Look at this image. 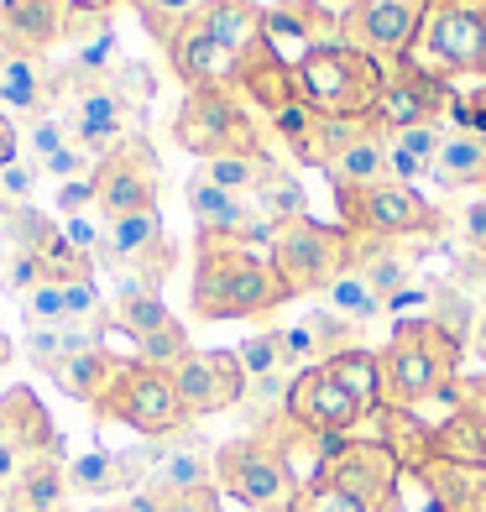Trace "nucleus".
<instances>
[{
	"mask_svg": "<svg viewBox=\"0 0 486 512\" xmlns=\"http://www.w3.org/2000/svg\"><path fill=\"white\" fill-rule=\"evenodd\" d=\"M63 497H68V481H63V465L58 460H42L16 486H6V507L11 512H58Z\"/></svg>",
	"mask_w": 486,
	"mask_h": 512,
	"instance_id": "obj_32",
	"label": "nucleus"
},
{
	"mask_svg": "<svg viewBox=\"0 0 486 512\" xmlns=\"http://www.w3.org/2000/svg\"><path fill=\"white\" fill-rule=\"evenodd\" d=\"M68 95V74L63 63L48 58H11L0 53V110L11 115L16 126L42 121L48 110H58Z\"/></svg>",
	"mask_w": 486,
	"mask_h": 512,
	"instance_id": "obj_15",
	"label": "nucleus"
},
{
	"mask_svg": "<svg viewBox=\"0 0 486 512\" xmlns=\"http://www.w3.org/2000/svg\"><path fill=\"white\" fill-rule=\"evenodd\" d=\"M6 361H11V340H6V335H0V366H6Z\"/></svg>",
	"mask_w": 486,
	"mask_h": 512,
	"instance_id": "obj_54",
	"label": "nucleus"
},
{
	"mask_svg": "<svg viewBox=\"0 0 486 512\" xmlns=\"http://www.w3.org/2000/svg\"><path fill=\"white\" fill-rule=\"evenodd\" d=\"M251 209L277 230V225H288V220H298V215H309V194H304V183H298V173L293 168H277L262 178V189L251 194Z\"/></svg>",
	"mask_w": 486,
	"mask_h": 512,
	"instance_id": "obj_29",
	"label": "nucleus"
},
{
	"mask_svg": "<svg viewBox=\"0 0 486 512\" xmlns=\"http://www.w3.org/2000/svg\"><path fill=\"white\" fill-rule=\"evenodd\" d=\"M63 121H68V136H74V147H84L89 157H110L115 147H126L131 136H142V115L121 89H115V79H79L68 84L63 95Z\"/></svg>",
	"mask_w": 486,
	"mask_h": 512,
	"instance_id": "obj_9",
	"label": "nucleus"
},
{
	"mask_svg": "<svg viewBox=\"0 0 486 512\" xmlns=\"http://www.w3.org/2000/svg\"><path fill=\"white\" fill-rule=\"evenodd\" d=\"M429 309H434V324H439V330H445L455 345L466 340L471 319H476V304H471V298H460L455 288H439V293L429 298Z\"/></svg>",
	"mask_w": 486,
	"mask_h": 512,
	"instance_id": "obj_43",
	"label": "nucleus"
},
{
	"mask_svg": "<svg viewBox=\"0 0 486 512\" xmlns=\"http://www.w3.org/2000/svg\"><path fill=\"white\" fill-rule=\"evenodd\" d=\"M324 178H330V189H372V183L387 178V142H382V121L372 131H361L351 147H345L330 168H324Z\"/></svg>",
	"mask_w": 486,
	"mask_h": 512,
	"instance_id": "obj_26",
	"label": "nucleus"
},
{
	"mask_svg": "<svg viewBox=\"0 0 486 512\" xmlns=\"http://www.w3.org/2000/svg\"><path fill=\"white\" fill-rule=\"evenodd\" d=\"M74 136H68V121H63V110H48L42 121H32V126H21V152H27L37 168L48 162L53 152H63Z\"/></svg>",
	"mask_w": 486,
	"mask_h": 512,
	"instance_id": "obj_40",
	"label": "nucleus"
},
{
	"mask_svg": "<svg viewBox=\"0 0 486 512\" xmlns=\"http://www.w3.org/2000/svg\"><path fill=\"white\" fill-rule=\"evenodd\" d=\"M319 6H330L335 16H345V11H351V6H356V0H319Z\"/></svg>",
	"mask_w": 486,
	"mask_h": 512,
	"instance_id": "obj_53",
	"label": "nucleus"
},
{
	"mask_svg": "<svg viewBox=\"0 0 486 512\" xmlns=\"http://www.w3.org/2000/svg\"><path fill=\"white\" fill-rule=\"evenodd\" d=\"M293 79H298L304 105L324 115V121H377L387 63L366 58L351 42H330V48H314L298 58Z\"/></svg>",
	"mask_w": 486,
	"mask_h": 512,
	"instance_id": "obj_2",
	"label": "nucleus"
},
{
	"mask_svg": "<svg viewBox=\"0 0 486 512\" xmlns=\"http://www.w3.org/2000/svg\"><path fill=\"white\" fill-rule=\"evenodd\" d=\"M408 63L439 84H486V0H429Z\"/></svg>",
	"mask_w": 486,
	"mask_h": 512,
	"instance_id": "obj_3",
	"label": "nucleus"
},
{
	"mask_svg": "<svg viewBox=\"0 0 486 512\" xmlns=\"http://www.w3.org/2000/svg\"><path fill=\"white\" fill-rule=\"evenodd\" d=\"M288 304L283 283L262 251L199 236L194 241V314L199 319H246Z\"/></svg>",
	"mask_w": 486,
	"mask_h": 512,
	"instance_id": "obj_1",
	"label": "nucleus"
},
{
	"mask_svg": "<svg viewBox=\"0 0 486 512\" xmlns=\"http://www.w3.org/2000/svg\"><path fill=\"white\" fill-rule=\"evenodd\" d=\"M110 319L121 324L136 345L178 324V319L168 314V304H162V293H115V314H110Z\"/></svg>",
	"mask_w": 486,
	"mask_h": 512,
	"instance_id": "obj_33",
	"label": "nucleus"
},
{
	"mask_svg": "<svg viewBox=\"0 0 486 512\" xmlns=\"http://www.w3.org/2000/svg\"><path fill=\"white\" fill-rule=\"evenodd\" d=\"M324 304H330V314H340L345 324H366L387 314V298L372 288V277H366L361 267H345L330 288H324Z\"/></svg>",
	"mask_w": 486,
	"mask_h": 512,
	"instance_id": "obj_31",
	"label": "nucleus"
},
{
	"mask_svg": "<svg viewBox=\"0 0 486 512\" xmlns=\"http://www.w3.org/2000/svg\"><path fill=\"white\" fill-rule=\"evenodd\" d=\"M121 0H68V11H89V16H110Z\"/></svg>",
	"mask_w": 486,
	"mask_h": 512,
	"instance_id": "obj_51",
	"label": "nucleus"
},
{
	"mask_svg": "<svg viewBox=\"0 0 486 512\" xmlns=\"http://www.w3.org/2000/svg\"><path fill=\"white\" fill-rule=\"evenodd\" d=\"M100 512H131V507H100Z\"/></svg>",
	"mask_w": 486,
	"mask_h": 512,
	"instance_id": "obj_56",
	"label": "nucleus"
},
{
	"mask_svg": "<svg viewBox=\"0 0 486 512\" xmlns=\"http://www.w3.org/2000/svg\"><path fill=\"white\" fill-rule=\"evenodd\" d=\"M351 267H361L366 277H372V288L382 293V298H398L403 288H413V256H398V251H361L356 246V262Z\"/></svg>",
	"mask_w": 486,
	"mask_h": 512,
	"instance_id": "obj_36",
	"label": "nucleus"
},
{
	"mask_svg": "<svg viewBox=\"0 0 486 512\" xmlns=\"http://www.w3.org/2000/svg\"><path fill=\"white\" fill-rule=\"evenodd\" d=\"M89 173H95V157H89L84 147H74V142L42 162V178H58V183H79V178H89Z\"/></svg>",
	"mask_w": 486,
	"mask_h": 512,
	"instance_id": "obj_46",
	"label": "nucleus"
},
{
	"mask_svg": "<svg viewBox=\"0 0 486 512\" xmlns=\"http://www.w3.org/2000/svg\"><path fill=\"white\" fill-rule=\"evenodd\" d=\"M68 27V0H0V53L48 58Z\"/></svg>",
	"mask_w": 486,
	"mask_h": 512,
	"instance_id": "obj_19",
	"label": "nucleus"
},
{
	"mask_svg": "<svg viewBox=\"0 0 486 512\" xmlns=\"http://www.w3.org/2000/svg\"><path fill=\"white\" fill-rule=\"evenodd\" d=\"M199 32L220 42L225 53L246 58L251 48H262L267 42V6H257V0H210L199 16Z\"/></svg>",
	"mask_w": 486,
	"mask_h": 512,
	"instance_id": "obj_24",
	"label": "nucleus"
},
{
	"mask_svg": "<svg viewBox=\"0 0 486 512\" xmlns=\"http://www.w3.org/2000/svg\"><path fill=\"white\" fill-rule=\"evenodd\" d=\"M324 366H330V377H335L345 392H351V398H356L366 413L377 408V398H382V366H377L372 351H335Z\"/></svg>",
	"mask_w": 486,
	"mask_h": 512,
	"instance_id": "obj_34",
	"label": "nucleus"
},
{
	"mask_svg": "<svg viewBox=\"0 0 486 512\" xmlns=\"http://www.w3.org/2000/svg\"><path fill=\"white\" fill-rule=\"evenodd\" d=\"M288 512H366V507L351 492L330 486V481H309V486H298V492H293Z\"/></svg>",
	"mask_w": 486,
	"mask_h": 512,
	"instance_id": "obj_42",
	"label": "nucleus"
},
{
	"mask_svg": "<svg viewBox=\"0 0 486 512\" xmlns=\"http://www.w3.org/2000/svg\"><path fill=\"white\" fill-rule=\"evenodd\" d=\"M476 351L486 356V304H476Z\"/></svg>",
	"mask_w": 486,
	"mask_h": 512,
	"instance_id": "obj_52",
	"label": "nucleus"
},
{
	"mask_svg": "<svg viewBox=\"0 0 486 512\" xmlns=\"http://www.w3.org/2000/svg\"><path fill=\"white\" fill-rule=\"evenodd\" d=\"M460 241L471 251H486V194H476L466 209H460Z\"/></svg>",
	"mask_w": 486,
	"mask_h": 512,
	"instance_id": "obj_48",
	"label": "nucleus"
},
{
	"mask_svg": "<svg viewBox=\"0 0 486 512\" xmlns=\"http://www.w3.org/2000/svg\"><path fill=\"white\" fill-rule=\"evenodd\" d=\"M215 486V450L194 445V439H173L157 450V465L142 492L152 497H183V492H210Z\"/></svg>",
	"mask_w": 486,
	"mask_h": 512,
	"instance_id": "obj_23",
	"label": "nucleus"
},
{
	"mask_svg": "<svg viewBox=\"0 0 486 512\" xmlns=\"http://www.w3.org/2000/svg\"><path fill=\"white\" fill-rule=\"evenodd\" d=\"M95 215L100 220H126V215H142V209H157L162 194V162L147 147V136H131L126 147H115L110 157L95 162Z\"/></svg>",
	"mask_w": 486,
	"mask_h": 512,
	"instance_id": "obj_11",
	"label": "nucleus"
},
{
	"mask_svg": "<svg viewBox=\"0 0 486 512\" xmlns=\"http://www.w3.org/2000/svg\"><path fill=\"white\" fill-rule=\"evenodd\" d=\"M173 142L199 162L230 152H267L257 115L236 89H183V105L173 115Z\"/></svg>",
	"mask_w": 486,
	"mask_h": 512,
	"instance_id": "obj_6",
	"label": "nucleus"
},
{
	"mask_svg": "<svg viewBox=\"0 0 486 512\" xmlns=\"http://www.w3.org/2000/svg\"><path fill=\"white\" fill-rule=\"evenodd\" d=\"M335 209H340V225L351 230L356 241H377V246H392V241H408V236H434L445 215L408 183H372V189H340L335 194Z\"/></svg>",
	"mask_w": 486,
	"mask_h": 512,
	"instance_id": "obj_7",
	"label": "nucleus"
},
{
	"mask_svg": "<svg viewBox=\"0 0 486 512\" xmlns=\"http://www.w3.org/2000/svg\"><path fill=\"white\" fill-rule=\"evenodd\" d=\"M277 168V157L272 152H230V157H210V162H199V173L215 183V189H225V194H241V199H251L262 189V178Z\"/></svg>",
	"mask_w": 486,
	"mask_h": 512,
	"instance_id": "obj_30",
	"label": "nucleus"
},
{
	"mask_svg": "<svg viewBox=\"0 0 486 512\" xmlns=\"http://www.w3.org/2000/svg\"><path fill=\"white\" fill-rule=\"evenodd\" d=\"M173 387H178L183 408H189V418H210L246 398V371L236 351H189L173 366Z\"/></svg>",
	"mask_w": 486,
	"mask_h": 512,
	"instance_id": "obj_14",
	"label": "nucleus"
},
{
	"mask_svg": "<svg viewBox=\"0 0 486 512\" xmlns=\"http://www.w3.org/2000/svg\"><path fill=\"white\" fill-rule=\"evenodd\" d=\"M42 277H48V262L32 256V251H6V262H0V283H6L16 298L27 293L32 283H42Z\"/></svg>",
	"mask_w": 486,
	"mask_h": 512,
	"instance_id": "obj_45",
	"label": "nucleus"
},
{
	"mask_svg": "<svg viewBox=\"0 0 486 512\" xmlns=\"http://www.w3.org/2000/svg\"><path fill=\"white\" fill-rule=\"evenodd\" d=\"M324 481L340 486V492H351L366 512H377L392 492V460L382 450H340L330 460V476Z\"/></svg>",
	"mask_w": 486,
	"mask_h": 512,
	"instance_id": "obj_25",
	"label": "nucleus"
},
{
	"mask_svg": "<svg viewBox=\"0 0 486 512\" xmlns=\"http://www.w3.org/2000/svg\"><path fill=\"white\" fill-rule=\"evenodd\" d=\"M21 319H27V335L32 330H58V324H68V309H63V283L48 272L42 283H32L27 293H21Z\"/></svg>",
	"mask_w": 486,
	"mask_h": 512,
	"instance_id": "obj_37",
	"label": "nucleus"
},
{
	"mask_svg": "<svg viewBox=\"0 0 486 512\" xmlns=\"http://www.w3.org/2000/svg\"><path fill=\"white\" fill-rule=\"evenodd\" d=\"M455 89L429 79L419 63H387V84H382V105H377V121L382 131H398V126H419V121H445L450 115Z\"/></svg>",
	"mask_w": 486,
	"mask_h": 512,
	"instance_id": "obj_16",
	"label": "nucleus"
},
{
	"mask_svg": "<svg viewBox=\"0 0 486 512\" xmlns=\"http://www.w3.org/2000/svg\"><path fill=\"white\" fill-rule=\"evenodd\" d=\"M257 512H288V507H257Z\"/></svg>",
	"mask_w": 486,
	"mask_h": 512,
	"instance_id": "obj_55",
	"label": "nucleus"
},
{
	"mask_svg": "<svg viewBox=\"0 0 486 512\" xmlns=\"http://www.w3.org/2000/svg\"><path fill=\"white\" fill-rule=\"evenodd\" d=\"M95 209V183L79 178V183H58V215L74 220V215H89Z\"/></svg>",
	"mask_w": 486,
	"mask_h": 512,
	"instance_id": "obj_47",
	"label": "nucleus"
},
{
	"mask_svg": "<svg viewBox=\"0 0 486 512\" xmlns=\"http://www.w3.org/2000/svg\"><path fill=\"white\" fill-rule=\"evenodd\" d=\"M37 183H42V168L32 157L0 168V209H32L37 204Z\"/></svg>",
	"mask_w": 486,
	"mask_h": 512,
	"instance_id": "obj_41",
	"label": "nucleus"
},
{
	"mask_svg": "<svg viewBox=\"0 0 486 512\" xmlns=\"http://www.w3.org/2000/svg\"><path fill=\"white\" fill-rule=\"evenodd\" d=\"M455 351H460V345L439 330L434 319H403L398 335H392V345L377 356V366H382V392H387L392 403H419V398H429L434 387L450 382Z\"/></svg>",
	"mask_w": 486,
	"mask_h": 512,
	"instance_id": "obj_8",
	"label": "nucleus"
},
{
	"mask_svg": "<svg viewBox=\"0 0 486 512\" xmlns=\"http://www.w3.org/2000/svg\"><path fill=\"white\" fill-rule=\"evenodd\" d=\"M267 42L288 63H298L314 48H330V42H345L340 37V16L319 0H277L267 6Z\"/></svg>",
	"mask_w": 486,
	"mask_h": 512,
	"instance_id": "obj_20",
	"label": "nucleus"
},
{
	"mask_svg": "<svg viewBox=\"0 0 486 512\" xmlns=\"http://www.w3.org/2000/svg\"><path fill=\"white\" fill-rule=\"evenodd\" d=\"M424 11H429V0H356L340 16V37L377 63H398L413 53Z\"/></svg>",
	"mask_w": 486,
	"mask_h": 512,
	"instance_id": "obj_12",
	"label": "nucleus"
},
{
	"mask_svg": "<svg viewBox=\"0 0 486 512\" xmlns=\"http://www.w3.org/2000/svg\"><path fill=\"white\" fill-rule=\"evenodd\" d=\"M162 53H168V68L183 89H236V79H241V58L204 37L199 21H189Z\"/></svg>",
	"mask_w": 486,
	"mask_h": 512,
	"instance_id": "obj_21",
	"label": "nucleus"
},
{
	"mask_svg": "<svg viewBox=\"0 0 486 512\" xmlns=\"http://www.w3.org/2000/svg\"><path fill=\"white\" fill-rule=\"evenodd\" d=\"M215 486L225 497H236L246 512L257 507H288L298 481L293 465L283 460V450L267 445V439H230L215 450Z\"/></svg>",
	"mask_w": 486,
	"mask_h": 512,
	"instance_id": "obj_10",
	"label": "nucleus"
},
{
	"mask_svg": "<svg viewBox=\"0 0 486 512\" xmlns=\"http://www.w3.org/2000/svg\"><path fill=\"white\" fill-rule=\"evenodd\" d=\"M450 131H455L450 121H419V126H398V131H382V136H387L392 152H408V157H419L434 168V157L450 142Z\"/></svg>",
	"mask_w": 486,
	"mask_h": 512,
	"instance_id": "obj_39",
	"label": "nucleus"
},
{
	"mask_svg": "<svg viewBox=\"0 0 486 512\" xmlns=\"http://www.w3.org/2000/svg\"><path fill=\"white\" fill-rule=\"evenodd\" d=\"M115 371H121V356L89 351V356H68V361H58L48 377H53L74 403H89V408H95V403L105 398V387L115 382Z\"/></svg>",
	"mask_w": 486,
	"mask_h": 512,
	"instance_id": "obj_28",
	"label": "nucleus"
},
{
	"mask_svg": "<svg viewBox=\"0 0 486 512\" xmlns=\"http://www.w3.org/2000/svg\"><path fill=\"white\" fill-rule=\"evenodd\" d=\"M429 183L439 189H486V136L476 131H450V142L439 147L434 168H429Z\"/></svg>",
	"mask_w": 486,
	"mask_h": 512,
	"instance_id": "obj_27",
	"label": "nucleus"
},
{
	"mask_svg": "<svg viewBox=\"0 0 486 512\" xmlns=\"http://www.w3.org/2000/svg\"><path fill=\"white\" fill-rule=\"evenodd\" d=\"M95 418L100 424H126L147 439H178L194 424L183 398H178V387H173V371L147 366V361H121L115 382L95 403Z\"/></svg>",
	"mask_w": 486,
	"mask_h": 512,
	"instance_id": "obj_5",
	"label": "nucleus"
},
{
	"mask_svg": "<svg viewBox=\"0 0 486 512\" xmlns=\"http://www.w3.org/2000/svg\"><path fill=\"white\" fill-rule=\"evenodd\" d=\"M429 298H434V293H424V288H403L398 298H387V309H392V314H413V309H424Z\"/></svg>",
	"mask_w": 486,
	"mask_h": 512,
	"instance_id": "obj_50",
	"label": "nucleus"
},
{
	"mask_svg": "<svg viewBox=\"0 0 486 512\" xmlns=\"http://www.w3.org/2000/svg\"><path fill=\"white\" fill-rule=\"evenodd\" d=\"M126 6L142 16V27L162 42V48H168V42H173L183 27H189V21H194L204 6H210V0H126Z\"/></svg>",
	"mask_w": 486,
	"mask_h": 512,
	"instance_id": "obj_35",
	"label": "nucleus"
},
{
	"mask_svg": "<svg viewBox=\"0 0 486 512\" xmlns=\"http://www.w3.org/2000/svg\"><path fill=\"white\" fill-rule=\"evenodd\" d=\"M236 95L246 105L262 110V121H272L277 110L298 105L304 95H298V79H293V63L272 48V42H262V48H251L241 58V79H236Z\"/></svg>",
	"mask_w": 486,
	"mask_h": 512,
	"instance_id": "obj_22",
	"label": "nucleus"
},
{
	"mask_svg": "<svg viewBox=\"0 0 486 512\" xmlns=\"http://www.w3.org/2000/svg\"><path fill=\"white\" fill-rule=\"evenodd\" d=\"M110 79H115V89H121V95H126L136 110H147V105H152V95H157V79H152V68H147V63H131V58H121Z\"/></svg>",
	"mask_w": 486,
	"mask_h": 512,
	"instance_id": "obj_44",
	"label": "nucleus"
},
{
	"mask_svg": "<svg viewBox=\"0 0 486 512\" xmlns=\"http://www.w3.org/2000/svg\"><path fill=\"white\" fill-rule=\"evenodd\" d=\"M21 157H27L21 152V126L0 110V168H11V162H21Z\"/></svg>",
	"mask_w": 486,
	"mask_h": 512,
	"instance_id": "obj_49",
	"label": "nucleus"
},
{
	"mask_svg": "<svg viewBox=\"0 0 486 512\" xmlns=\"http://www.w3.org/2000/svg\"><path fill=\"white\" fill-rule=\"evenodd\" d=\"M267 262H272L288 298H309V293H324L356 262V236L345 225H324L314 215H298V220L272 230Z\"/></svg>",
	"mask_w": 486,
	"mask_h": 512,
	"instance_id": "obj_4",
	"label": "nucleus"
},
{
	"mask_svg": "<svg viewBox=\"0 0 486 512\" xmlns=\"http://www.w3.org/2000/svg\"><path fill=\"white\" fill-rule=\"evenodd\" d=\"M236 361L246 371V382H262V377H277V371H293L288 356H283V335H277V330H262V335L241 340Z\"/></svg>",
	"mask_w": 486,
	"mask_h": 512,
	"instance_id": "obj_38",
	"label": "nucleus"
},
{
	"mask_svg": "<svg viewBox=\"0 0 486 512\" xmlns=\"http://www.w3.org/2000/svg\"><path fill=\"white\" fill-rule=\"evenodd\" d=\"M58 439H53V418L42 413V403L27 387H16L0 398V486H16L32 465L53 460Z\"/></svg>",
	"mask_w": 486,
	"mask_h": 512,
	"instance_id": "obj_13",
	"label": "nucleus"
},
{
	"mask_svg": "<svg viewBox=\"0 0 486 512\" xmlns=\"http://www.w3.org/2000/svg\"><path fill=\"white\" fill-rule=\"evenodd\" d=\"M288 413H293V424L309 429V434H340V429H351V424H361V418H366V408L330 377V366H324V361L293 377Z\"/></svg>",
	"mask_w": 486,
	"mask_h": 512,
	"instance_id": "obj_17",
	"label": "nucleus"
},
{
	"mask_svg": "<svg viewBox=\"0 0 486 512\" xmlns=\"http://www.w3.org/2000/svg\"><path fill=\"white\" fill-rule=\"evenodd\" d=\"M157 450L162 445H147V450H95V455H79V460H68L63 465V481H68V492H79V497H136L147 486L152 476V465H157Z\"/></svg>",
	"mask_w": 486,
	"mask_h": 512,
	"instance_id": "obj_18",
	"label": "nucleus"
}]
</instances>
